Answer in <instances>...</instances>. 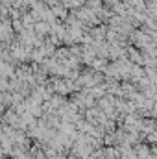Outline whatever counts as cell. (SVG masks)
I'll list each match as a JSON object with an SVG mask.
<instances>
[{"instance_id":"7a4b0ae2","label":"cell","mask_w":157,"mask_h":159,"mask_svg":"<svg viewBox=\"0 0 157 159\" xmlns=\"http://www.w3.org/2000/svg\"><path fill=\"white\" fill-rule=\"evenodd\" d=\"M7 87H9V83H6V78L0 76V89H7Z\"/></svg>"},{"instance_id":"6da1fadb","label":"cell","mask_w":157,"mask_h":159,"mask_svg":"<svg viewBox=\"0 0 157 159\" xmlns=\"http://www.w3.org/2000/svg\"><path fill=\"white\" fill-rule=\"evenodd\" d=\"M34 30H35L39 35H43V34L50 32V24H48V22H44V20H39V22H35V24H34Z\"/></svg>"}]
</instances>
